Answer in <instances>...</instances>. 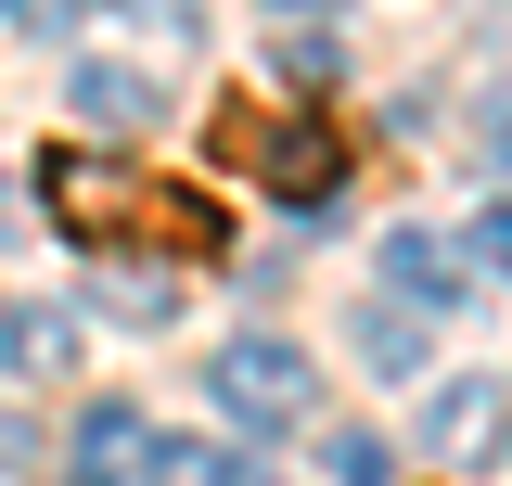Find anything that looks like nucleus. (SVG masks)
Instances as JSON below:
<instances>
[{
  "label": "nucleus",
  "mask_w": 512,
  "mask_h": 486,
  "mask_svg": "<svg viewBox=\"0 0 512 486\" xmlns=\"http://www.w3.org/2000/svg\"><path fill=\"white\" fill-rule=\"evenodd\" d=\"M487 435H500V384H487V371L436 384V410H423V448H436V461H474Z\"/></svg>",
  "instance_id": "obj_7"
},
{
  "label": "nucleus",
  "mask_w": 512,
  "mask_h": 486,
  "mask_svg": "<svg viewBox=\"0 0 512 486\" xmlns=\"http://www.w3.org/2000/svg\"><path fill=\"white\" fill-rule=\"evenodd\" d=\"M64 103H77L90 128H154V116H167V77H154V64L90 52V64H64Z\"/></svg>",
  "instance_id": "obj_5"
},
{
  "label": "nucleus",
  "mask_w": 512,
  "mask_h": 486,
  "mask_svg": "<svg viewBox=\"0 0 512 486\" xmlns=\"http://www.w3.org/2000/svg\"><path fill=\"white\" fill-rule=\"evenodd\" d=\"M320 474H333V486H384V474H397V448H384V435H359V423H346V435H333V448H320Z\"/></svg>",
  "instance_id": "obj_11"
},
{
  "label": "nucleus",
  "mask_w": 512,
  "mask_h": 486,
  "mask_svg": "<svg viewBox=\"0 0 512 486\" xmlns=\"http://www.w3.org/2000/svg\"><path fill=\"white\" fill-rule=\"evenodd\" d=\"M308 397H320V371H308V346H282V333H244V346L218 359V410H231L244 435L308 423Z\"/></svg>",
  "instance_id": "obj_3"
},
{
  "label": "nucleus",
  "mask_w": 512,
  "mask_h": 486,
  "mask_svg": "<svg viewBox=\"0 0 512 486\" xmlns=\"http://www.w3.org/2000/svg\"><path fill=\"white\" fill-rule=\"evenodd\" d=\"M103 307H116V320H141V333H167V307H180V295H167V282H128V269H116V282H103Z\"/></svg>",
  "instance_id": "obj_13"
},
{
  "label": "nucleus",
  "mask_w": 512,
  "mask_h": 486,
  "mask_svg": "<svg viewBox=\"0 0 512 486\" xmlns=\"http://www.w3.org/2000/svg\"><path fill=\"white\" fill-rule=\"evenodd\" d=\"M282 13H308V0H282Z\"/></svg>",
  "instance_id": "obj_16"
},
{
  "label": "nucleus",
  "mask_w": 512,
  "mask_h": 486,
  "mask_svg": "<svg viewBox=\"0 0 512 486\" xmlns=\"http://www.w3.org/2000/svg\"><path fill=\"white\" fill-rule=\"evenodd\" d=\"M346 333H359V359H372L384 384H397V371H423V320H410V295H372Z\"/></svg>",
  "instance_id": "obj_10"
},
{
  "label": "nucleus",
  "mask_w": 512,
  "mask_h": 486,
  "mask_svg": "<svg viewBox=\"0 0 512 486\" xmlns=\"http://www.w3.org/2000/svg\"><path fill=\"white\" fill-rule=\"evenodd\" d=\"M39 205H52V231L64 243H128V231H167V243H218V205L205 192H167V180H141V167H116V154H52L39 167Z\"/></svg>",
  "instance_id": "obj_1"
},
{
  "label": "nucleus",
  "mask_w": 512,
  "mask_h": 486,
  "mask_svg": "<svg viewBox=\"0 0 512 486\" xmlns=\"http://www.w3.org/2000/svg\"><path fill=\"white\" fill-rule=\"evenodd\" d=\"M384 295H410V307H448V295H461L448 243H436V231H384Z\"/></svg>",
  "instance_id": "obj_8"
},
{
  "label": "nucleus",
  "mask_w": 512,
  "mask_h": 486,
  "mask_svg": "<svg viewBox=\"0 0 512 486\" xmlns=\"http://www.w3.org/2000/svg\"><path fill=\"white\" fill-rule=\"evenodd\" d=\"M141 448H154V423L128 397H90L77 435H64V486H141Z\"/></svg>",
  "instance_id": "obj_4"
},
{
  "label": "nucleus",
  "mask_w": 512,
  "mask_h": 486,
  "mask_svg": "<svg viewBox=\"0 0 512 486\" xmlns=\"http://www.w3.org/2000/svg\"><path fill=\"white\" fill-rule=\"evenodd\" d=\"M77 371V320L64 307H0V384H52Z\"/></svg>",
  "instance_id": "obj_6"
},
{
  "label": "nucleus",
  "mask_w": 512,
  "mask_h": 486,
  "mask_svg": "<svg viewBox=\"0 0 512 486\" xmlns=\"http://www.w3.org/2000/svg\"><path fill=\"white\" fill-rule=\"evenodd\" d=\"M218 154L256 167L269 205H333V180H346V141H333L320 116H231V128H218Z\"/></svg>",
  "instance_id": "obj_2"
},
{
  "label": "nucleus",
  "mask_w": 512,
  "mask_h": 486,
  "mask_svg": "<svg viewBox=\"0 0 512 486\" xmlns=\"http://www.w3.org/2000/svg\"><path fill=\"white\" fill-rule=\"evenodd\" d=\"M461 256H474L487 282H512V205H474V231H461Z\"/></svg>",
  "instance_id": "obj_12"
},
{
  "label": "nucleus",
  "mask_w": 512,
  "mask_h": 486,
  "mask_svg": "<svg viewBox=\"0 0 512 486\" xmlns=\"http://www.w3.org/2000/svg\"><path fill=\"white\" fill-rule=\"evenodd\" d=\"M26 461H39V435H26L13 410H0V474H26Z\"/></svg>",
  "instance_id": "obj_15"
},
{
  "label": "nucleus",
  "mask_w": 512,
  "mask_h": 486,
  "mask_svg": "<svg viewBox=\"0 0 512 486\" xmlns=\"http://www.w3.org/2000/svg\"><path fill=\"white\" fill-rule=\"evenodd\" d=\"M0 13H13V26H26V39H39V26H77V13H90V0H0Z\"/></svg>",
  "instance_id": "obj_14"
},
{
  "label": "nucleus",
  "mask_w": 512,
  "mask_h": 486,
  "mask_svg": "<svg viewBox=\"0 0 512 486\" xmlns=\"http://www.w3.org/2000/svg\"><path fill=\"white\" fill-rule=\"evenodd\" d=\"M141 486H244V461H231L218 435H154V448H141Z\"/></svg>",
  "instance_id": "obj_9"
}]
</instances>
